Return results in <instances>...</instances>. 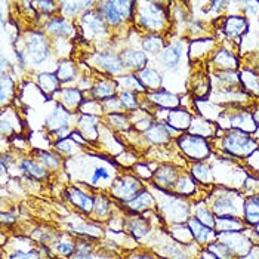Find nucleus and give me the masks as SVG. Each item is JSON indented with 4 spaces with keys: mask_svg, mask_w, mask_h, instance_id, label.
<instances>
[{
    "mask_svg": "<svg viewBox=\"0 0 259 259\" xmlns=\"http://www.w3.org/2000/svg\"><path fill=\"white\" fill-rule=\"evenodd\" d=\"M244 200L241 199L239 191L221 188L213 193V197L210 201V210L217 218L221 217H239L240 212H243Z\"/></svg>",
    "mask_w": 259,
    "mask_h": 259,
    "instance_id": "1",
    "label": "nucleus"
},
{
    "mask_svg": "<svg viewBox=\"0 0 259 259\" xmlns=\"http://www.w3.org/2000/svg\"><path fill=\"white\" fill-rule=\"evenodd\" d=\"M258 142L239 129H228L222 138V148L236 157H249L258 150Z\"/></svg>",
    "mask_w": 259,
    "mask_h": 259,
    "instance_id": "2",
    "label": "nucleus"
},
{
    "mask_svg": "<svg viewBox=\"0 0 259 259\" xmlns=\"http://www.w3.org/2000/svg\"><path fill=\"white\" fill-rule=\"evenodd\" d=\"M135 2H123V0H119V2H100L98 3V12L100 15L104 18V21L108 24V25H120L121 22L127 18L132 17V12L135 11Z\"/></svg>",
    "mask_w": 259,
    "mask_h": 259,
    "instance_id": "3",
    "label": "nucleus"
},
{
    "mask_svg": "<svg viewBox=\"0 0 259 259\" xmlns=\"http://www.w3.org/2000/svg\"><path fill=\"white\" fill-rule=\"evenodd\" d=\"M144 191V185L138 178L132 175H123L113 181L111 194L119 199L123 204L134 200L140 193Z\"/></svg>",
    "mask_w": 259,
    "mask_h": 259,
    "instance_id": "4",
    "label": "nucleus"
},
{
    "mask_svg": "<svg viewBox=\"0 0 259 259\" xmlns=\"http://www.w3.org/2000/svg\"><path fill=\"white\" fill-rule=\"evenodd\" d=\"M144 9L138 11V22L142 27L153 30V31H159L164 27L166 24V12H164V6L157 2H148V3H142Z\"/></svg>",
    "mask_w": 259,
    "mask_h": 259,
    "instance_id": "5",
    "label": "nucleus"
},
{
    "mask_svg": "<svg viewBox=\"0 0 259 259\" xmlns=\"http://www.w3.org/2000/svg\"><path fill=\"white\" fill-rule=\"evenodd\" d=\"M178 145L181 147V150L185 153L187 157L193 160H201L207 159L210 154V148L207 145L206 140L200 135H194V134H185L180 137L178 140Z\"/></svg>",
    "mask_w": 259,
    "mask_h": 259,
    "instance_id": "6",
    "label": "nucleus"
},
{
    "mask_svg": "<svg viewBox=\"0 0 259 259\" xmlns=\"http://www.w3.org/2000/svg\"><path fill=\"white\" fill-rule=\"evenodd\" d=\"M163 217L169 221L172 225L185 224L190 218V204L180 197L169 196L164 201L160 203Z\"/></svg>",
    "mask_w": 259,
    "mask_h": 259,
    "instance_id": "7",
    "label": "nucleus"
},
{
    "mask_svg": "<svg viewBox=\"0 0 259 259\" xmlns=\"http://www.w3.org/2000/svg\"><path fill=\"white\" fill-rule=\"evenodd\" d=\"M24 43H25L27 55H28V58L34 65H39V64L48 60V57H49V43H48V39H46L45 34L37 33V31L28 33Z\"/></svg>",
    "mask_w": 259,
    "mask_h": 259,
    "instance_id": "8",
    "label": "nucleus"
},
{
    "mask_svg": "<svg viewBox=\"0 0 259 259\" xmlns=\"http://www.w3.org/2000/svg\"><path fill=\"white\" fill-rule=\"evenodd\" d=\"M218 240L222 241L234 255V258H241L244 256L253 246V241L243 231H225V233H218Z\"/></svg>",
    "mask_w": 259,
    "mask_h": 259,
    "instance_id": "9",
    "label": "nucleus"
},
{
    "mask_svg": "<svg viewBox=\"0 0 259 259\" xmlns=\"http://www.w3.org/2000/svg\"><path fill=\"white\" fill-rule=\"evenodd\" d=\"M180 177V172L175 166L163 164L153 174V185L159 191H169V190H174Z\"/></svg>",
    "mask_w": 259,
    "mask_h": 259,
    "instance_id": "10",
    "label": "nucleus"
},
{
    "mask_svg": "<svg viewBox=\"0 0 259 259\" xmlns=\"http://www.w3.org/2000/svg\"><path fill=\"white\" fill-rule=\"evenodd\" d=\"M81 27L89 36H101L107 33V22L98 11H86L81 15Z\"/></svg>",
    "mask_w": 259,
    "mask_h": 259,
    "instance_id": "11",
    "label": "nucleus"
},
{
    "mask_svg": "<svg viewBox=\"0 0 259 259\" xmlns=\"http://www.w3.org/2000/svg\"><path fill=\"white\" fill-rule=\"evenodd\" d=\"M187 225H188V228H190V231L193 234V239L196 240L197 244H209V243H212V241L218 239V233L213 228H209V227L203 225L194 217L188 218Z\"/></svg>",
    "mask_w": 259,
    "mask_h": 259,
    "instance_id": "12",
    "label": "nucleus"
},
{
    "mask_svg": "<svg viewBox=\"0 0 259 259\" xmlns=\"http://www.w3.org/2000/svg\"><path fill=\"white\" fill-rule=\"evenodd\" d=\"M174 134H177V131L163 121H153V124L144 132L145 138L151 144H166Z\"/></svg>",
    "mask_w": 259,
    "mask_h": 259,
    "instance_id": "13",
    "label": "nucleus"
},
{
    "mask_svg": "<svg viewBox=\"0 0 259 259\" xmlns=\"http://www.w3.org/2000/svg\"><path fill=\"white\" fill-rule=\"evenodd\" d=\"M95 62L100 68H102L107 73H111V74H121L123 70L126 68L120 55L111 52V51H105V52L98 54L95 58Z\"/></svg>",
    "mask_w": 259,
    "mask_h": 259,
    "instance_id": "14",
    "label": "nucleus"
},
{
    "mask_svg": "<svg viewBox=\"0 0 259 259\" xmlns=\"http://www.w3.org/2000/svg\"><path fill=\"white\" fill-rule=\"evenodd\" d=\"M67 196L70 201L80 209L81 212H84L86 215H91L92 210H94V204H95V197L94 196H89L88 193L81 191L76 187H71L67 190Z\"/></svg>",
    "mask_w": 259,
    "mask_h": 259,
    "instance_id": "15",
    "label": "nucleus"
},
{
    "mask_svg": "<svg viewBox=\"0 0 259 259\" xmlns=\"http://www.w3.org/2000/svg\"><path fill=\"white\" fill-rule=\"evenodd\" d=\"M68 124H70V111L61 104L55 105L52 114L46 120V126L49 127V131L55 134L64 127H68Z\"/></svg>",
    "mask_w": 259,
    "mask_h": 259,
    "instance_id": "16",
    "label": "nucleus"
},
{
    "mask_svg": "<svg viewBox=\"0 0 259 259\" xmlns=\"http://www.w3.org/2000/svg\"><path fill=\"white\" fill-rule=\"evenodd\" d=\"M230 123L234 129L243 131L246 134H253L258 129L255 117L247 111H236L234 114L230 116Z\"/></svg>",
    "mask_w": 259,
    "mask_h": 259,
    "instance_id": "17",
    "label": "nucleus"
},
{
    "mask_svg": "<svg viewBox=\"0 0 259 259\" xmlns=\"http://www.w3.org/2000/svg\"><path fill=\"white\" fill-rule=\"evenodd\" d=\"M153 206H154V197L147 190L140 193L134 200L124 203V207L131 210L132 215H140L141 212H148Z\"/></svg>",
    "mask_w": 259,
    "mask_h": 259,
    "instance_id": "18",
    "label": "nucleus"
},
{
    "mask_svg": "<svg viewBox=\"0 0 259 259\" xmlns=\"http://www.w3.org/2000/svg\"><path fill=\"white\" fill-rule=\"evenodd\" d=\"M46 31L52 36H58V37H71L76 34V30L73 27V24L65 18H52L46 25Z\"/></svg>",
    "mask_w": 259,
    "mask_h": 259,
    "instance_id": "19",
    "label": "nucleus"
},
{
    "mask_svg": "<svg viewBox=\"0 0 259 259\" xmlns=\"http://www.w3.org/2000/svg\"><path fill=\"white\" fill-rule=\"evenodd\" d=\"M148 100L153 104L159 105L160 108H166V110H174L180 107V97L167 91H154L148 94Z\"/></svg>",
    "mask_w": 259,
    "mask_h": 259,
    "instance_id": "20",
    "label": "nucleus"
},
{
    "mask_svg": "<svg viewBox=\"0 0 259 259\" xmlns=\"http://www.w3.org/2000/svg\"><path fill=\"white\" fill-rule=\"evenodd\" d=\"M182 51H184V46L181 41L177 43H172L169 46L164 48L163 51V55H161V62L166 68L169 70H174L180 65L181 58H182Z\"/></svg>",
    "mask_w": 259,
    "mask_h": 259,
    "instance_id": "21",
    "label": "nucleus"
},
{
    "mask_svg": "<svg viewBox=\"0 0 259 259\" xmlns=\"http://www.w3.org/2000/svg\"><path fill=\"white\" fill-rule=\"evenodd\" d=\"M243 221L247 227H256L259 224V196H252L244 200Z\"/></svg>",
    "mask_w": 259,
    "mask_h": 259,
    "instance_id": "22",
    "label": "nucleus"
},
{
    "mask_svg": "<svg viewBox=\"0 0 259 259\" xmlns=\"http://www.w3.org/2000/svg\"><path fill=\"white\" fill-rule=\"evenodd\" d=\"M126 68H135L137 71H141L147 65V57L144 52L137 49H124L120 55Z\"/></svg>",
    "mask_w": 259,
    "mask_h": 259,
    "instance_id": "23",
    "label": "nucleus"
},
{
    "mask_svg": "<svg viewBox=\"0 0 259 259\" xmlns=\"http://www.w3.org/2000/svg\"><path fill=\"white\" fill-rule=\"evenodd\" d=\"M249 28L247 21L243 17H230L227 18L225 22V34L231 39L240 41V37L246 33V30Z\"/></svg>",
    "mask_w": 259,
    "mask_h": 259,
    "instance_id": "24",
    "label": "nucleus"
},
{
    "mask_svg": "<svg viewBox=\"0 0 259 259\" xmlns=\"http://www.w3.org/2000/svg\"><path fill=\"white\" fill-rule=\"evenodd\" d=\"M131 215H132V213H131ZM126 227H127V231H129L134 237H137V239L145 237V236L150 233V230H151L150 222L147 220H144L140 215H132L129 220L126 221Z\"/></svg>",
    "mask_w": 259,
    "mask_h": 259,
    "instance_id": "25",
    "label": "nucleus"
},
{
    "mask_svg": "<svg viewBox=\"0 0 259 259\" xmlns=\"http://www.w3.org/2000/svg\"><path fill=\"white\" fill-rule=\"evenodd\" d=\"M246 222L240 220L239 217H221L217 218L215 231L217 233H225V231H244Z\"/></svg>",
    "mask_w": 259,
    "mask_h": 259,
    "instance_id": "26",
    "label": "nucleus"
},
{
    "mask_svg": "<svg viewBox=\"0 0 259 259\" xmlns=\"http://www.w3.org/2000/svg\"><path fill=\"white\" fill-rule=\"evenodd\" d=\"M140 81L144 84L145 89H151V91H157L163 84V79L160 76L159 71L153 70V68H142L141 71L137 73Z\"/></svg>",
    "mask_w": 259,
    "mask_h": 259,
    "instance_id": "27",
    "label": "nucleus"
},
{
    "mask_svg": "<svg viewBox=\"0 0 259 259\" xmlns=\"http://www.w3.org/2000/svg\"><path fill=\"white\" fill-rule=\"evenodd\" d=\"M167 124L175 129L177 132H182L190 127L191 124V116L187 111L182 110H172L167 113Z\"/></svg>",
    "mask_w": 259,
    "mask_h": 259,
    "instance_id": "28",
    "label": "nucleus"
},
{
    "mask_svg": "<svg viewBox=\"0 0 259 259\" xmlns=\"http://www.w3.org/2000/svg\"><path fill=\"white\" fill-rule=\"evenodd\" d=\"M18 167H20V170L24 175H27L30 178H34V180H43V178L48 177V169H45L40 163L31 159H24Z\"/></svg>",
    "mask_w": 259,
    "mask_h": 259,
    "instance_id": "29",
    "label": "nucleus"
},
{
    "mask_svg": "<svg viewBox=\"0 0 259 259\" xmlns=\"http://www.w3.org/2000/svg\"><path fill=\"white\" fill-rule=\"evenodd\" d=\"M116 89H117V81L101 80L92 88V94L98 100L107 101L110 100V98H113V97H116Z\"/></svg>",
    "mask_w": 259,
    "mask_h": 259,
    "instance_id": "30",
    "label": "nucleus"
},
{
    "mask_svg": "<svg viewBox=\"0 0 259 259\" xmlns=\"http://www.w3.org/2000/svg\"><path fill=\"white\" fill-rule=\"evenodd\" d=\"M58 94H61V105L65 107L68 111L79 108L83 100V94L77 89H62Z\"/></svg>",
    "mask_w": 259,
    "mask_h": 259,
    "instance_id": "31",
    "label": "nucleus"
},
{
    "mask_svg": "<svg viewBox=\"0 0 259 259\" xmlns=\"http://www.w3.org/2000/svg\"><path fill=\"white\" fill-rule=\"evenodd\" d=\"M39 86L40 89L48 94V95H54V94H58V89H60L61 81L57 77V74H52V73H41L39 76Z\"/></svg>",
    "mask_w": 259,
    "mask_h": 259,
    "instance_id": "32",
    "label": "nucleus"
},
{
    "mask_svg": "<svg viewBox=\"0 0 259 259\" xmlns=\"http://www.w3.org/2000/svg\"><path fill=\"white\" fill-rule=\"evenodd\" d=\"M213 62L220 65V71H236L239 62L237 58L230 54L228 51H220L215 57H213Z\"/></svg>",
    "mask_w": 259,
    "mask_h": 259,
    "instance_id": "33",
    "label": "nucleus"
},
{
    "mask_svg": "<svg viewBox=\"0 0 259 259\" xmlns=\"http://www.w3.org/2000/svg\"><path fill=\"white\" fill-rule=\"evenodd\" d=\"M97 124H98V117L97 116L83 114L79 119L80 134L83 132V135L91 138V140L97 138Z\"/></svg>",
    "mask_w": 259,
    "mask_h": 259,
    "instance_id": "34",
    "label": "nucleus"
},
{
    "mask_svg": "<svg viewBox=\"0 0 259 259\" xmlns=\"http://www.w3.org/2000/svg\"><path fill=\"white\" fill-rule=\"evenodd\" d=\"M111 213V203L107 196L100 194L95 197V204H94V210H92V215L97 218V220H107Z\"/></svg>",
    "mask_w": 259,
    "mask_h": 259,
    "instance_id": "35",
    "label": "nucleus"
},
{
    "mask_svg": "<svg viewBox=\"0 0 259 259\" xmlns=\"http://www.w3.org/2000/svg\"><path fill=\"white\" fill-rule=\"evenodd\" d=\"M194 218L201 222L203 225L209 227V228H213L215 230V224H217V217L213 215V212L206 207L204 203H199L194 209Z\"/></svg>",
    "mask_w": 259,
    "mask_h": 259,
    "instance_id": "36",
    "label": "nucleus"
},
{
    "mask_svg": "<svg viewBox=\"0 0 259 259\" xmlns=\"http://www.w3.org/2000/svg\"><path fill=\"white\" fill-rule=\"evenodd\" d=\"M76 65L71 62L70 60H62L58 64V68H57V77L60 79L61 83H67V81H71V80L76 77Z\"/></svg>",
    "mask_w": 259,
    "mask_h": 259,
    "instance_id": "37",
    "label": "nucleus"
},
{
    "mask_svg": "<svg viewBox=\"0 0 259 259\" xmlns=\"http://www.w3.org/2000/svg\"><path fill=\"white\" fill-rule=\"evenodd\" d=\"M174 193L180 196H191L196 193V182L190 175H181L174 187Z\"/></svg>",
    "mask_w": 259,
    "mask_h": 259,
    "instance_id": "38",
    "label": "nucleus"
},
{
    "mask_svg": "<svg viewBox=\"0 0 259 259\" xmlns=\"http://www.w3.org/2000/svg\"><path fill=\"white\" fill-rule=\"evenodd\" d=\"M191 175L196 178L197 181H200L201 184H210L213 182V174H212V167L206 163H196L191 169Z\"/></svg>",
    "mask_w": 259,
    "mask_h": 259,
    "instance_id": "39",
    "label": "nucleus"
},
{
    "mask_svg": "<svg viewBox=\"0 0 259 259\" xmlns=\"http://www.w3.org/2000/svg\"><path fill=\"white\" fill-rule=\"evenodd\" d=\"M117 86H123L124 91H129V92H144V94L147 92V89L144 88V84L141 83L137 74H126V76L119 77Z\"/></svg>",
    "mask_w": 259,
    "mask_h": 259,
    "instance_id": "40",
    "label": "nucleus"
},
{
    "mask_svg": "<svg viewBox=\"0 0 259 259\" xmlns=\"http://www.w3.org/2000/svg\"><path fill=\"white\" fill-rule=\"evenodd\" d=\"M142 49L148 54L156 55L161 51H164V41L159 34H150V36L142 39Z\"/></svg>",
    "mask_w": 259,
    "mask_h": 259,
    "instance_id": "41",
    "label": "nucleus"
},
{
    "mask_svg": "<svg viewBox=\"0 0 259 259\" xmlns=\"http://www.w3.org/2000/svg\"><path fill=\"white\" fill-rule=\"evenodd\" d=\"M54 250L61 255V256H68L71 258L76 253V243L73 240L67 239L64 236H61L60 239L57 240V243L54 244Z\"/></svg>",
    "mask_w": 259,
    "mask_h": 259,
    "instance_id": "42",
    "label": "nucleus"
},
{
    "mask_svg": "<svg viewBox=\"0 0 259 259\" xmlns=\"http://www.w3.org/2000/svg\"><path fill=\"white\" fill-rule=\"evenodd\" d=\"M240 81L243 83V86L246 88V91L255 94V95H259V76L255 74L253 71L250 70H244L241 71L240 74Z\"/></svg>",
    "mask_w": 259,
    "mask_h": 259,
    "instance_id": "43",
    "label": "nucleus"
},
{
    "mask_svg": "<svg viewBox=\"0 0 259 259\" xmlns=\"http://www.w3.org/2000/svg\"><path fill=\"white\" fill-rule=\"evenodd\" d=\"M94 5L92 2H61V11L64 15L67 17H74L77 14H81V11H84V8Z\"/></svg>",
    "mask_w": 259,
    "mask_h": 259,
    "instance_id": "44",
    "label": "nucleus"
},
{
    "mask_svg": "<svg viewBox=\"0 0 259 259\" xmlns=\"http://www.w3.org/2000/svg\"><path fill=\"white\" fill-rule=\"evenodd\" d=\"M163 253L166 255V258L169 259H190L188 250L178 241L172 243V244H166L163 247Z\"/></svg>",
    "mask_w": 259,
    "mask_h": 259,
    "instance_id": "45",
    "label": "nucleus"
},
{
    "mask_svg": "<svg viewBox=\"0 0 259 259\" xmlns=\"http://www.w3.org/2000/svg\"><path fill=\"white\" fill-rule=\"evenodd\" d=\"M206 249L217 259H234V255L231 253V250L218 239L212 241V243H209Z\"/></svg>",
    "mask_w": 259,
    "mask_h": 259,
    "instance_id": "46",
    "label": "nucleus"
},
{
    "mask_svg": "<svg viewBox=\"0 0 259 259\" xmlns=\"http://www.w3.org/2000/svg\"><path fill=\"white\" fill-rule=\"evenodd\" d=\"M37 159H39L40 164L51 170V169H58L61 164V159L58 154L49 153V151H37Z\"/></svg>",
    "mask_w": 259,
    "mask_h": 259,
    "instance_id": "47",
    "label": "nucleus"
},
{
    "mask_svg": "<svg viewBox=\"0 0 259 259\" xmlns=\"http://www.w3.org/2000/svg\"><path fill=\"white\" fill-rule=\"evenodd\" d=\"M0 94H2V104L3 105L6 104L8 98H12V95H14V80L6 73H2V91H0Z\"/></svg>",
    "mask_w": 259,
    "mask_h": 259,
    "instance_id": "48",
    "label": "nucleus"
},
{
    "mask_svg": "<svg viewBox=\"0 0 259 259\" xmlns=\"http://www.w3.org/2000/svg\"><path fill=\"white\" fill-rule=\"evenodd\" d=\"M120 101H121V105L124 108H127L129 111H134L138 108V100L135 97V92H129V91H123L120 92L119 95Z\"/></svg>",
    "mask_w": 259,
    "mask_h": 259,
    "instance_id": "49",
    "label": "nucleus"
},
{
    "mask_svg": "<svg viewBox=\"0 0 259 259\" xmlns=\"http://www.w3.org/2000/svg\"><path fill=\"white\" fill-rule=\"evenodd\" d=\"M108 121H110L114 127L120 129V131L129 129V124H131L129 119H127L124 114H120V113H113V114H110V116H108Z\"/></svg>",
    "mask_w": 259,
    "mask_h": 259,
    "instance_id": "50",
    "label": "nucleus"
},
{
    "mask_svg": "<svg viewBox=\"0 0 259 259\" xmlns=\"http://www.w3.org/2000/svg\"><path fill=\"white\" fill-rule=\"evenodd\" d=\"M217 77H218L220 81L227 83L230 88H234L236 84H239L240 81V76L236 71H218L217 73Z\"/></svg>",
    "mask_w": 259,
    "mask_h": 259,
    "instance_id": "51",
    "label": "nucleus"
},
{
    "mask_svg": "<svg viewBox=\"0 0 259 259\" xmlns=\"http://www.w3.org/2000/svg\"><path fill=\"white\" fill-rule=\"evenodd\" d=\"M57 150L64 154H73V151H77V142L68 137L65 140H61L57 144Z\"/></svg>",
    "mask_w": 259,
    "mask_h": 259,
    "instance_id": "52",
    "label": "nucleus"
},
{
    "mask_svg": "<svg viewBox=\"0 0 259 259\" xmlns=\"http://www.w3.org/2000/svg\"><path fill=\"white\" fill-rule=\"evenodd\" d=\"M102 181H111V175H110V172L105 169V167H102V166H98L95 170H94V174H92V178H91V185H98V182Z\"/></svg>",
    "mask_w": 259,
    "mask_h": 259,
    "instance_id": "53",
    "label": "nucleus"
},
{
    "mask_svg": "<svg viewBox=\"0 0 259 259\" xmlns=\"http://www.w3.org/2000/svg\"><path fill=\"white\" fill-rule=\"evenodd\" d=\"M92 250H94V246L88 240H79L76 243V253H80V255H91Z\"/></svg>",
    "mask_w": 259,
    "mask_h": 259,
    "instance_id": "54",
    "label": "nucleus"
},
{
    "mask_svg": "<svg viewBox=\"0 0 259 259\" xmlns=\"http://www.w3.org/2000/svg\"><path fill=\"white\" fill-rule=\"evenodd\" d=\"M121 101L117 97H113L110 100L104 101V110L105 111H113V113H117L120 108H121Z\"/></svg>",
    "mask_w": 259,
    "mask_h": 259,
    "instance_id": "55",
    "label": "nucleus"
},
{
    "mask_svg": "<svg viewBox=\"0 0 259 259\" xmlns=\"http://www.w3.org/2000/svg\"><path fill=\"white\" fill-rule=\"evenodd\" d=\"M11 259H41V258H40L39 255H37L34 250H30V252H20V250H18V252H15V253H12V255H11Z\"/></svg>",
    "mask_w": 259,
    "mask_h": 259,
    "instance_id": "56",
    "label": "nucleus"
},
{
    "mask_svg": "<svg viewBox=\"0 0 259 259\" xmlns=\"http://www.w3.org/2000/svg\"><path fill=\"white\" fill-rule=\"evenodd\" d=\"M36 6H39L40 9H41V12H45V14H52L54 11H55V6H57V3L55 2H37L36 3Z\"/></svg>",
    "mask_w": 259,
    "mask_h": 259,
    "instance_id": "57",
    "label": "nucleus"
},
{
    "mask_svg": "<svg viewBox=\"0 0 259 259\" xmlns=\"http://www.w3.org/2000/svg\"><path fill=\"white\" fill-rule=\"evenodd\" d=\"M239 259H259V244H253L252 249L244 256H241Z\"/></svg>",
    "mask_w": 259,
    "mask_h": 259,
    "instance_id": "58",
    "label": "nucleus"
},
{
    "mask_svg": "<svg viewBox=\"0 0 259 259\" xmlns=\"http://www.w3.org/2000/svg\"><path fill=\"white\" fill-rule=\"evenodd\" d=\"M137 170H138V174H140L141 177H142V178H145V180L153 178V172L147 169V164H141V166L137 167Z\"/></svg>",
    "mask_w": 259,
    "mask_h": 259,
    "instance_id": "59",
    "label": "nucleus"
},
{
    "mask_svg": "<svg viewBox=\"0 0 259 259\" xmlns=\"http://www.w3.org/2000/svg\"><path fill=\"white\" fill-rule=\"evenodd\" d=\"M14 221H15V217H14V215L6 213V212L2 213V222H3V224H11V222H14Z\"/></svg>",
    "mask_w": 259,
    "mask_h": 259,
    "instance_id": "60",
    "label": "nucleus"
},
{
    "mask_svg": "<svg viewBox=\"0 0 259 259\" xmlns=\"http://www.w3.org/2000/svg\"><path fill=\"white\" fill-rule=\"evenodd\" d=\"M71 138L76 141L77 144H86V140H84V137H83V135L80 137V132H73V134H71Z\"/></svg>",
    "mask_w": 259,
    "mask_h": 259,
    "instance_id": "61",
    "label": "nucleus"
},
{
    "mask_svg": "<svg viewBox=\"0 0 259 259\" xmlns=\"http://www.w3.org/2000/svg\"><path fill=\"white\" fill-rule=\"evenodd\" d=\"M127 259H154L153 256H150L148 253H135V255H131Z\"/></svg>",
    "mask_w": 259,
    "mask_h": 259,
    "instance_id": "62",
    "label": "nucleus"
},
{
    "mask_svg": "<svg viewBox=\"0 0 259 259\" xmlns=\"http://www.w3.org/2000/svg\"><path fill=\"white\" fill-rule=\"evenodd\" d=\"M255 231H256V234H258V236H259V224H258V225H256V227H255Z\"/></svg>",
    "mask_w": 259,
    "mask_h": 259,
    "instance_id": "63",
    "label": "nucleus"
}]
</instances>
